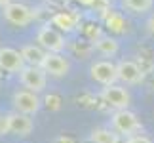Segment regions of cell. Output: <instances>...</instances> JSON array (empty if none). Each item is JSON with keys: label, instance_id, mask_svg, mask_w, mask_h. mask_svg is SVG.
I'll return each instance as SVG.
<instances>
[{"label": "cell", "instance_id": "obj_1", "mask_svg": "<svg viewBox=\"0 0 154 143\" xmlns=\"http://www.w3.org/2000/svg\"><path fill=\"white\" fill-rule=\"evenodd\" d=\"M110 124H112V130L122 135H128L131 138L135 135V132L141 130V122L135 113H131L129 109H124V111H114V115L110 116Z\"/></svg>", "mask_w": 154, "mask_h": 143}, {"label": "cell", "instance_id": "obj_2", "mask_svg": "<svg viewBox=\"0 0 154 143\" xmlns=\"http://www.w3.org/2000/svg\"><path fill=\"white\" fill-rule=\"evenodd\" d=\"M36 42H38V46L42 48L44 52H48V53H61L65 50V44H67L63 34L59 33L57 29L50 27V25H44L38 31Z\"/></svg>", "mask_w": 154, "mask_h": 143}, {"label": "cell", "instance_id": "obj_3", "mask_svg": "<svg viewBox=\"0 0 154 143\" xmlns=\"http://www.w3.org/2000/svg\"><path fill=\"white\" fill-rule=\"evenodd\" d=\"M2 15L8 23L17 25V27H25L34 19V11L29 8V6L21 4V2H10L8 6H4Z\"/></svg>", "mask_w": 154, "mask_h": 143}, {"label": "cell", "instance_id": "obj_4", "mask_svg": "<svg viewBox=\"0 0 154 143\" xmlns=\"http://www.w3.org/2000/svg\"><path fill=\"white\" fill-rule=\"evenodd\" d=\"M101 99L103 103H106L109 107H112L114 111H124L129 107V101H131V97H129V92L126 90V88L122 86H105L101 90Z\"/></svg>", "mask_w": 154, "mask_h": 143}, {"label": "cell", "instance_id": "obj_5", "mask_svg": "<svg viewBox=\"0 0 154 143\" xmlns=\"http://www.w3.org/2000/svg\"><path fill=\"white\" fill-rule=\"evenodd\" d=\"M19 80L21 84L25 86V90L31 92H42L46 88V82H48V75L44 73L42 67H31V65H25V69L19 73Z\"/></svg>", "mask_w": 154, "mask_h": 143}, {"label": "cell", "instance_id": "obj_6", "mask_svg": "<svg viewBox=\"0 0 154 143\" xmlns=\"http://www.w3.org/2000/svg\"><path fill=\"white\" fill-rule=\"evenodd\" d=\"M40 101L38 94L36 92H31V90H17L14 94V107L17 113H23V115H36L40 111Z\"/></svg>", "mask_w": 154, "mask_h": 143}, {"label": "cell", "instance_id": "obj_7", "mask_svg": "<svg viewBox=\"0 0 154 143\" xmlns=\"http://www.w3.org/2000/svg\"><path fill=\"white\" fill-rule=\"evenodd\" d=\"M90 75H91V78L95 82H99V84L112 86L118 80V67H116V63L103 59V61H95L91 65V67H90Z\"/></svg>", "mask_w": 154, "mask_h": 143}, {"label": "cell", "instance_id": "obj_8", "mask_svg": "<svg viewBox=\"0 0 154 143\" xmlns=\"http://www.w3.org/2000/svg\"><path fill=\"white\" fill-rule=\"evenodd\" d=\"M116 67H118V80L124 82V84L133 86L143 80V69L131 59H122V61L116 63Z\"/></svg>", "mask_w": 154, "mask_h": 143}, {"label": "cell", "instance_id": "obj_9", "mask_svg": "<svg viewBox=\"0 0 154 143\" xmlns=\"http://www.w3.org/2000/svg\"><path fill=\"white\" fill-rule=\"evenodd\" d=\"M25 69V59L21 52L14 48H0V71L6 73H21Z\"/></svg>", "mask_w": 154, "mask_h": 143}, {"label": "cell", "instance_id": "obj_10", "mask_svg": "<svg viewBox=\"0 0 154 143\" xmlns=\"http://www.w3.org/2000/svg\"><path fill=\"white\" fill-rule=\"evenodd\" d=\"M8 116V128H10V134L14 135H21V138H25V135H29L32 132L34 128V122L31 120V116L29 115H23V113H10Z\"/></svg>", "mask_w": 154, "mask_h": 143}, {"label": "cell", "instance_id": "obj_11", "mask_svg": "<svg viewBox=\"0 0 154 143\" xmlns=\"http://www.w3.org/2000/svg\"><path fill=\"white\" fill-rule=\"evenodd\" d=\"M42 69H44L46 75L57 76L59 78V76H65L69 73V61L61 56V53H46Z\"/></svg>", "mask_w": 154, "mask_h": 143}, {"label": "cell", "instance_id": "obj_12", "mask_svg": "<svg viewBox=\"0 0 154 143\" xmlns=\"http://www.w3.org/2000/svg\"><path fill=\"white\" fill-rule=\"evenodd\" d=\"M46 53L48 52H44L40 46H34V44H29V46L21 48V56L25 59V63L31 65V67H42Z\"/></svg>", "mask_w": 154, "mask_h": 143}, {"label": "cell", "instance_id": "obj_13", "mask_svg": "<svg viewBox=\"0 0 154 143\" xmlns=\"http://www.w3.org/2000/svg\"><path fill=\"white\" fill-rule=\"evenodd\" d=\"M51 23L55 27H59L61 31L70 33L76 27V23H78V15H76V14H70V11H59V14L53 15Z\"/></svg>", "mask_w": 154, "mask_h": 143}, {"label": "cell", "instance_id": "obj_14", "mask_svg": "<svg viewBox=\"0 0 154 143\" xmlns=\"http://www.w3.org/2000/svg\"><path fill=\"white\" fill-rule=\"evenodd\" d=\"M93 46L97 48V52L99 53H103V56H116L118 53V42L114 38H110V37H101L99 40H95L93 42Z\"/></svg>", "mask_w": 154, "mask_h": 143}, {"label": "cell", "instance_id": "obj_15", "mask_svg": "<svg viewBox=\"0 0 154 143\" xmlns=\"http://www.w3.org/2000/svg\"><path fill=\"white\" fill-rule=\"evenodd\" d=\"M91 143H118V134L109 128H95L91 132Z\"/></svg>", "mask_w": 154, "mask_h": 143}, {"label": "cell", "instance_id": "obj_16", "mask_svg": "<svg viewBox=\"0 0 154 143\" xmlns=\"http://www.w3.org/2000/svg\"><path fill=\"white\" fill-rule=\"evenodd\" d=\"M105 21H106V27H109L112 33H126L128 31V23L120 14L110 11L109 15H105Z\"/></svg>", "mask_w": 154, "mask_h": 143}, {"label": "cell", "instance_id": "obj_17", "mask_svg": "<svg viewBox=\"0 0 154 143\" xmlns=\"http://www.w3.org/2000/svg\"><path fill=\"white\" fill-rule=\"evenodd\" d=\"M154 0H122V6L133 14H145L152 8Z\"/></svg>", "mask_w": 154, "mask_h": 143}, {"label": "cell", "instance_id": "obj_18", "mask_svg": "<svg viewBox=\"0 0 154 143\" xmlns=\"http://www.w3.org/2000/svg\"><path fill=\"white\" fill-rule=\"evenodd\" d=\"M44 103H46V107H48L50 111H59V109H61V97H59L57 94H50V95H46Z\"/></svg>", "mask_w": 154, "mask_h": 143}, {"label": "cell", "instance_id": "obj_19", "mask_svg": "<svg viewBox=\"0 0 154 143\" xmlns=\"http://www.w3.org/2000/svg\"><path fill=\"white\" fill-rule=\"evenodd\" d=\"M93 10L99 11L101 15H109L110 14V0H93Z\"/></svg>", "mask_w": 154, "mask_h": 143}, {"label": "cell", "instance_id": "obj_20", "mask_svg": "<svg viewBox=\"0 0 154 143\" xmlns=\"http://www.w3.org/2000/svg\"><path fill=\"white\" fill-rule=\"evenodd\" d=\"M126 143H152L146 135H141V134H135V135H131V138H128V141Z\"/></svg>", "mask_w": 154, "mask_h": 143}, {"label": "cell", "instance_id": "obj_21", "mask_svg": "<svg viewBox=\"0 0 154 143\" xmlns=\"http://www.w3.org/2000/svg\"><path fill=\"white\" fill-rule=\"evenodd\" d=\"M10 134V128H8V116L0 115V135H6Z\"/></svg>", "mask_w": 154, "mask_h": 143}, {"label": "cell", "instance_id": "obj_22", "mask_svg": "<svg viewBox=\"0 0 154 143\" xmlns=\"http://www.w3.org/2000/svg\"><path fill=\"white\" fill-rule=\"evenodd\" d=\"M146 31L150 33V37H154V15H150L149 21H146Z\"/></svg>", "mask_w": 154, "mask_h": 143}, {"label": "cell", "instance_id": "obj_23", "mask_svg": "<svg viewBox=\"0 0 154 143\" xmlns=\"http://www.w3.org/2000/svg\"><path fill=\"white\" fill-rule=\"evenodd\" d=\"M78 2H82V4H86V6H91V4H93V0H78Z\"/></svg>", "mask_w": 154, "mask_h": 143}, {"label": "cell", "instance_id": "obj_24", "mask_svg": "<svg viewBox=\"0 0 154 143\" xmlns=\"http://www.w3.org/2000/svg\"><path fill=\"white\" fill-rule=\"evenodd\" d=\"M11 2V0H0V6H2V8H4V6H8Z\"/></svg>", "mask_w": 154, "mask_h": 143}]
</instances>
